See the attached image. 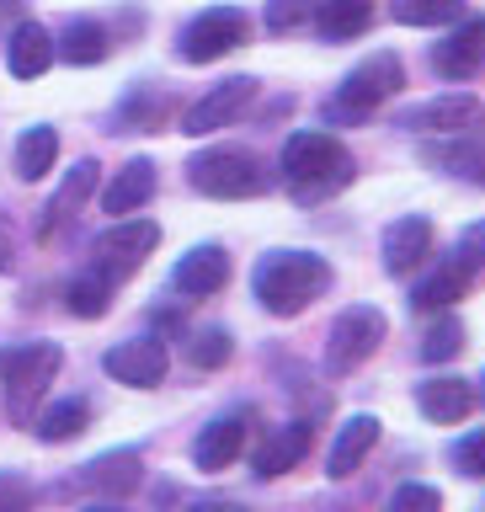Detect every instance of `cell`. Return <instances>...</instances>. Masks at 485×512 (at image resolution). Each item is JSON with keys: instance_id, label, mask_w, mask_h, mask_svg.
Wrapping results in <instances>:
<instances>
[{"instance_id": "6da1fadb", "label": "cell", "mask_w": 485, "mask_h": 512, "mask_svg": "<svg viewBox=\"0 0 485 512\" xmlns=\"http://www.w3.org/2000/svg\"><path fill=\"white\" fill-rule=\"evenodd\" d=\"M278 171H283V182L299 203H320V198H331V192H342L358 166H352V150L336 134H326V128H299V134H288V144H283Z\"/></svg>"}, {"instance_id": "7a4b0ae2", "label": "cell", "mask_w": 485, "mask_h": 512, "mask_svg": "<svg viewBox=\"0 0 485 512\" xmlns=\"http://www.w3.org/2000/svg\"><path fill=\"white\" fill-rule=\"evenodd\" d=\"M251 288L272 315H299L310 299L331 288V262L315 251H267L251 272Z\"/></svg>"}, {"instance_id": "3957f363", "label": "cell", "mask_w": 485, "mask_h": 512, "mask_svg": "<svg viewBox=\"0 0 485 512\" xmlns=\"http://www.w3.org/2000/svg\"><path fill=\"white\" fill-rule=\"evenodd\" d=\"M64 363L59 342H16V347H0V384H6V411L11 422H27L38 395L54 384Z\"/></svg>"}, {"instance_id": "277c9868", "label": "cell", "mask_w": 485, "mask_h": 512, "mask_svg": "<svg viewBox=\"0 0 485 512\" xmlns=\"http://www.w3.org/2000/svg\"><path fill=\"white\" fill-rule=\"evenodd\" d=\"M187 182L203 192V198H256L267 192V166L251 150H235V144H219V150H203L187 160Z\"/></svg>"}, {"instance_id": "5b68a950", "label": "cell", "mask_w": 485, "mask_h": 512, "mask_svg": "<svg viewBox=\"0 0 485 512\" xmlns=\"http://www.w3.org/2000/svg\"><path fill=\"white\" fill-rule=\"evenodd\" d=\"M406 86V64H400V54H368L358 70H352L342 80V91H336V102H331V118H368L379 102H390V96Z\"/></svg>"}, {"instance_id": "8992f818", "label": "cell", "mask_w": 485, "mask_h": 512, "mask_svg": "<svg viewBox=\"0 0 485 512\" xmlns=\"http://www.w3.org/2000/svg\"><path fill=\"white\" fill-rule=\"evenodd\" d=\"M384 315L374 310V304H352V310H342L331 320V336H326V368L331 374H352L358 363H368L384 342Z\"/></svg>"}, {"instance_id": "52a82bcc", "label": "cell", "mask_w": 485, "mask_h": 512, "mask_svg": "<svg viewBox=\"0 0 485 512\" xmlns=\"http://www.w3.org/2000/svg\"><path fill=\"white\" fill-rule=\"evenodd\" d=\"M160 246V224L155 219H118L96 235V272L112 278H128V272L144 267V256Z\"/></svg>"}, {"instance_id": "ba28073f", "label": "cell", "mask_w": 485, "mask_h": 512, "mask_svg": "<svg viewBox=\"0 0 485 512\" xmlns=\"http://www.w3.org/2000/svg\"><path fill=\"white\" fill-rule=\"evenodd\" d=\"M240 43H246V11L240 6H214L182 27V59L192 64H214Z\"/></svg>"}, {"instance_id": "9c48e42d", "label": "cell", "mask_w": 485, "mask_h": 512, "mask_svg": "<svg viewBox=\"0 0 485 512\" xmlns=\"http://www.w3.org/2000/svg\"><path fill=\"white\" fill-rule=\"evenodd\" d=\"M251 96H256V80L251 75H235V80H219L208 96H198L187 112H182V134L192 139H203V134H214V128H230L240 112L251 107Z\"/></svg>"}, {"instance_id": "30bf717a", "label": "cell", "mask_w": 485, "mask_h": 512, "mask_svg": "<svg viewBox=\"0 0 485 512\" xmlns=\"http://www.w3.org/2000/svg\"><path fill=\"white\" fill-rule=\"evenodd\" d=\"M400 128H422V134H480L485 128V102L470 91H448V96H432V102L411 107Z\"/></svg>"}, {"instance_id": "8fae6325", "label": "cell", "mask_w": 485, "mask_h": 512, "mask_svg": "<svg viewBox=\"0 0 485 512\" xmlns=\"http://www.w3.org/2000/svg\"><path fill=\"white\" fill-rule=\"evenodd\" d=\"M432 70L443 80H475L485 70V16L459 22L438 48H432Z\"/></svg>"}, {"instance_id": "7c38bea8", "label": "cell", "mask_w": 485, "mask_h": 512, "mask_svg": "<svg viewBox=\"0 0 485 512\" xmlns=\"http://www.w3.org/2000/svg\"><path fill=\"white\" fill-rule=\"evenodd\" d=\"M107 374L118 384H134V390H150V384L166 379V342L160 336H134V342H118L107 352Z\"/></svg>"}, {"instance_id": "4fadbf2b", "label": "cell", "mask_w": 485, "mask_h": 512, "mask_svg": "<svg viewBox=\"0 0 485 512\" xmlns=\"http://www.w3.org/2000/svg\"><path fill=\"white\" fill-rule=\"evenodd\" d=\"M240 448H246V416H214V422L192 438V464L208 475H219L240 459Z\"/></svg>"}, {"instance_id": "5bb4252c", "label": "cell", "mask_w": 485, "mask_h": 512, "mask_svg": "<svg viewBox=\"0 0 485 512\" xmlns=\"http://www.w3.org/2000/svg\"><path fill=\"white\" fill-rule=\"evenodd\" d=\"M416 406H422L427 422L454 427V422H464V416L475 411V384L470 379H454V374L427 379V384H416Z\"/></svg>"}, {"instance_id": "9a60e30c", "label": "cell", "mask_w": 485, "mask_h": 512, "mask_svg": "<svg viewBox=\"0 0 485 512\" xmlns=\"http://www.w3.org/2000/svg\"><path fill=\"white\" fill-rule=\"evenodd\" d=\"M374 443H379V416H368V411L347 416L342 432H336V443H331V454H326V475L331 480H347L368 454H374Z\"/></svg>"}, {"instance_id": "2e32d148", "label": "cell", "mask_w": 485, "mask_h": 512, "mask_svg": "<svg viewBox=\"0 0 485 512\" xmlns=\"http://www.w3.org/2000/svg\"><path fill=\"white\" fill-rule=\"evenodd\" d=\"M310 422H288V427H272L267 432V443L256 448V475L262 480H278V475H288L294 464L310 454Z\"/></svg>"}, {"instance_id": "e0dca14e", "label": "cell", "mask_w": 485, "mask_h": 512, "mask_svg": "<svg viewBox=\"0 0 485 512\" xmlns=\"http://www.w3.org/2000/svg\"><path fill=\"white\" fill-rule=\"evenodd\" d=\"M54 54H59V43L48 38V27L22 22V27L11 32V43H6V70H11L16 80H38V75H48Z\"/></svg>"}, {"instance_id": "ac0fdd59", "label": "cell", "mask_w": 485, "mask_h": 512, "mask_svg": "<svg viewBox=\"0 0 485 512\" xmlns=\"http://www.w3.org/2000/svg\"><path fill=\"white\" fill-rule=\"evenodd\" d=\"M176 288L192 299H208V294H219L224 283H230V256H224L219 246H198V251H187L182 262H176Z\"/></svg>"}, {"instance_id": "d6986e66", "label": "cell", "mask_w": 485, "mask_h": 512, "mask_svg": "<svg viewBox=\"0 0 485 512\" xmlns=\"http://www.w3.org/2000/svg\"><path fill=\"white\" fill-rule=\"evenodd\" d=\"M422 160L464 182H485V139L480 134H448L443 144H422Z\"/></svg>"}, {"instance_id": "ffe728a7", "label": "cell", "mask_w": 485, "mask_h": 512, "mask_svg": "<svg viewBox=\"0 0 485 512\" xmlns=\"http://www.w3.org/2000/svg\"><path fill=\"white\" fill-rule=\"evenodd\" d=\"M470 272L475 267L464 262V256H448V262H438L422 283H416L411 304L416 310H448V304H459L464 294H470Z\"/></svg>"}, {"instance_id": "44dd1931", "label": "cell", "mask_w": 485, "mask_h": 512, "mask_svg": "<svg viewBox=\"0 0 485 512\" xmlns=\"http://www.w3.org/2000/svg\"><path fill=\"white\" fill-rule=\"evenodd\" d=\"M139 480H144V470H139V454H102V459H91L86 470H80V486L86 491H96V496H107V502H118V496H128V491H139Z\"/></svg>"}, {"instance_id": "7402d4cb", "label": "cell", "mask_w": 485, "mask_h": 512, "mask_svg": "<svg viewBox=\"0 0 485 512\" xmlns=\"http://www.w3.org/2000/svg\"><path fill=\"white\" fill-rule=\"evenodd\" d=\"M422 256H432V224L422 214H406L384 230V267L390 272H411Z\"/></svg>"}, {"instance_id": "603a6c76", "label": "cell", "mask_w": 485, "mask_h": 512, "mask_svg": "<svg viewBox=\"0 0 485 512\" xmlns=\"http://www.w3.org/2000/svg\"><path fill=\"white\" fill-rule=\"evenodd\" d=\"M150 192H155V166L150 160H128V166L107 182V192H102V214L128 219L134 208L150 203Z\"/></svg>"}, {"instance_id": "cb8c5ba5", "label": "cell", "mask_w": 485, "mask_h": 512, "mask_svg": "<svg viewBox=\"0 0 485 512\" xmlns=\"http://www.w3.org/2000/svg\"><path fill=\"white\" fill-rule=\"evenodd\" d=\"M374 6L379 0H315V27H320V38H331V43H347V38H358V32L374 22Z\"/></svg>"}, {"instance_id": "d4e9b609", "label": "cell", "mask_w": 485, "mask_h": 512, "mask_svg": "<svg viewBox=\"0 0 485 512\" xmlns=\"http://www.w3.org/2000/svg\"><path fill=\"white\" fill-rule=\"evenodd\" d=\"M54 155H59V134L48 123H32L22 128V139H16V176L22 182H43L48 171H54Z\"/></svg>"}, {"instance_id": "484cf974", "label": "cell", "mask_w": 485, "mask_h": 512, "mask_svg": "<svg viewBox=\"0 0 485 512\" xmlns=\"http://www.w3.org/2000/svg\"><path fill=\"white\" fill-rule=\"evenodd\" d=\"M86 427H91V406H86L80 395L59 400V406H48V411L38 416V438H43V443H70V438H80Z\"/></svg>"}, {"instance_id": "4316f807", "label": "cell", "mask_w": 485, "mask_h": 512, "mask_svg": "<svg viewBox=\"0 0 485 512\" xmlns=\"http://www.w3.org/2000/svg\"><path fill=\"white\" fill-rule=\"evenodd\" d=\"M107 27L102 22H91V16H80V22L64 27V38H59V54L70 59V64H96V59H107Z\"/></svg>"}, {"instance_id": "83f0119b", "label": "cell", "mask_w": 485, "mask_h": 512, "mask_svg": "<svg viewBox=\"0 0 485 512\" xmlns=\"http://www.w3.org/2000/svg\"><path fill=\"white\" fill-rule=\"evenodd\" d=\"M390 16L400 27H443L464 16V0H390Z\"/></svg>"}, {"instance_id": "f1b7e54d", "label": "cell", "mask_w": 485, "mask_h": 512, "mask_svg": "<svg viewBox=\"0 0 485 512\" xmlns=\"http://www.w3.org/2000/svg\"><path fill=\"white\" fill-rule=\"evenodd\" d=\"M96 171H102L96 160H80V166L70 171V182H64V187L54 192V203H48V219H43V230H54L59 219H70V214H75V208H80V198H86V192L96 187Z\"/></svg>"}, {"instance_id": "f546056e", "label": "cell", "mask_w": 485, "mask_h": 512, "mask_svg": "<svg viewBox=\"0 0 485 512\" xmlns=\"http://www.w3.org/2000/svg\"><path fill=\"white\" fill-rule=\"evenodd\" d=\"M64 304H70L80 320H96V315H107V304H112V283L102 272H86V278H75L64 288Z\"/></svg>"}, {"instance_id": "4dcf8cb0", "label": "cell", "mask_w": 485, "mask_h": 512, "mask_svg": "<svg viewBox=\"0 0 485 512\" xmlns=\"http://www.w3.org/2000/svg\"><path fill=\"white\" fill-rule=\"evenodd\" d=\"M230 352H235V342H230V331H219V326L187 336V363L192 368H224V363H230Z\"/></svg>"}, {"instance_id": "1f68e13d", "label": "cell", "mask_w": 485, "mask_h": 512, "mask_svg": "<svg viewBox=\"0 0 485 512\" xmlns=\"http://www.w3.org/2000/svg\"><path fill=\"white\" fill-rule=\"evenodd\" d=\"M459 347H464V326H459L454 315H443L438 326L422 336V358H427V363H448Z\"/></svg>"}, {"instance_id": "d6a6232c", "label": "cell", "mask_w": 485, "mask_h": 512, "mask_svg": "<svg viewBox=\"0 0 485 512\" xmlns=\"http://www.w3.org/2000/svg\"><path fill=\"white\" fill-rule=\"evenodd\" d=\"M390 512H443V496L432 486H422V480H406V486H395Z\"/></svg>"}, {"instance_id": "836d02e7", "label": "cell", "mask_w": 485, "mask_h": 512, "mask_svg": "<svg viewBox=\"0 0 485 512\" xmlns=\"http://www.w3.org/2000/svg\"><path fill=\"white\" fill-rule=\"evenodd\" d=\"M315 0H267V27L272 32H294L299 22H310Z\"/></svg>"}, {"instance_id": "e575fe53", "label": "cell", "mask_w": 485, "mask_h": 512, "mask_svg": "<svg viewBox=\"0 0 485 512\" xmlns=\"http://www.w3.org/2000/svg\"><path fill=\"white\" fill-rule=\"evenodd\" d=\"M454 464H459L464 475H485V427H480V432H470V438H459Z\"/></svg>"}, {"instance_id": "d590c367", "label": "cell", "mask_w": 485, "mask_h": 512, "mask_svg": "<svg viewBox=\"0 0 485 512\" xmlns=\"http://www.w3.org/2000/svg\"><path fill=\"white\" fill-rule=\"evenodd\" d=\"M459 256H464L470 267H475V262H485V224H475V230H464V251H459Z\"/></svg>"}, {"instance_id": "8d00e7d4", "label": "cell", "mask_w": 485, "mask_h": 512, "mask_svg": "<svg viewBox=\"0 0 485 512\" xmlns=\"http://www.w3.org/2000/svg\"><path fill=\"white\" fill-rule=\"evenodd\" d=\"M0 512H27V491L22 486H0Z\"/></svg>"}, {"instance_id": "74e56055", "label": "cell", "mask_w": 485, "mask_h": 512, "mask_svg": "<svg viewBox=\"0 0 485 512\" xmlns=\"http://www.w3.org/2000/svg\"><path fill=\"white\" fill-rule=\"evenodd\" d=\"M11 256H16V240H11V224L0 219V272H11Z\"/></svg>"}, {"instance_id": "f35d334b", "label": "cell", "mask_w": 485, "mask_h": 512, "mask_svg": "<svg viewBox=\"0 0 485 512\" xmlns=\"http://www.w3.org/2000/svg\"><path fill=\"white\" fill-rule=\"evenodd\" d=\"M192 512H240V507H224V502H203V507H192Z\"/></svg>"}, {"instance_id": "ab89813d", "label": "cell", "mask_w": 485, "mask_h": 512, "mask_svg": "<svg viewBox=\"0 0 485 512\" xmlns=\"http://www.w3.org/2000/svg\"><path fill=\"white\" fill-rule=\"evenodd\" d=\"M86 512H118V507H112V502H102V507H86Z\"/></svg>"}]
</instances>
